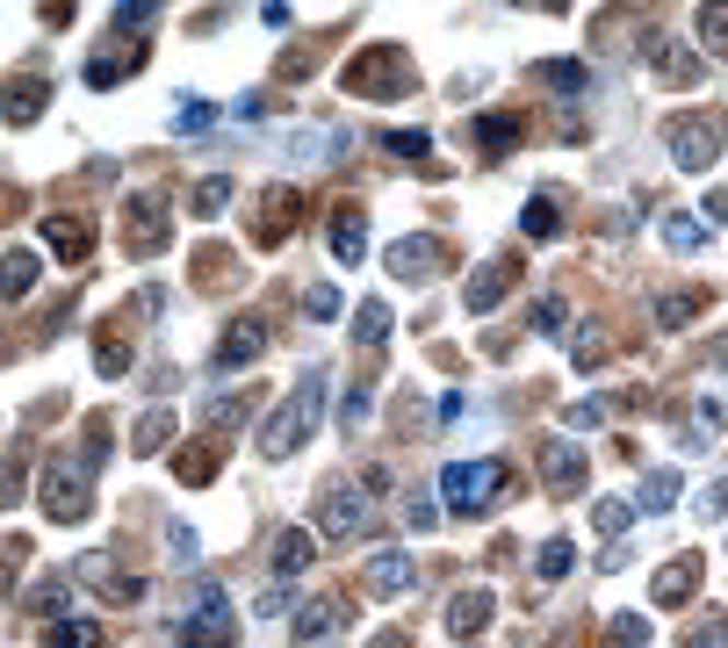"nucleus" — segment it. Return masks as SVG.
<instances>
[{"instance_id":"1","label":"nucleus","mask_w":728,"mask_h":648,"mask_svg":"<svg viewBox=\"0 0 728 648\" xmlns=\"http://www.w3.org/2000/svg\"><path fill=\"white\" fill-rule=\"evenodd\" d=\"M317 410H325V375L311 368V375H303V382L289 390V404H281L275 418L261 426V461H289L296 447H303V440L317 432Z\"/></svg>"},{"instance_id":"2","label":"nucleus","mask_w":728,"mask_h":648,"mask_svg":"<svg viewBox=\"0 0 728 648\" xmlns=\"http://www.w3.org/2000/svg\"><path fill=\"white\" fill-rule=\"evenodd\" d=\"M339 86L347 94H361V102H404V94H418V72H412V58L404 51H361L347 72H339Z\"/></svg>"},{"instance_id":"3","label":"nucleus","mask_w":728,"mask_h":648,"mask_svg":"<svg viewBox=\"0 0 728 648\" xmlns=\"http://www.w3.org/2000/svg\"><path fill=\"white\" fill-rule=\"evenodd\" d=\"M231 598H224V583H195L188 591V613L174 620V641L181 648H231Z\"/></svg>"},{"instance_id":"4","label":"nucleus","mask_w":728,"mask_h":648,"mask_svg":"<svg viewBox=\"0 0 728 648\" xmlns=\"http://www.w3.org/2000/svg\"><path fill=\"white\" fill-rule=\"evenodd\" d=\"M317 519H325V541H361V533H375V497L354 476H332L317 490Z\"/></svg>"},{"instance_id":"5","label":"nucleus","mask_w":728,"mask_h":648,"mask_svg":"<svg viewBox=\"0 0 728 648\" xmlns=\"http://www.w3.org/2000/svg\"><path fill=\"white\" fill-rule=\"evenodd\" d=\"M663 144H671V166L678 173H707L721 159V116L693 108V116H671L663 123Z\"/></svg>"},{"instance_id":"6","label":"nucleus","mask_w":728,"mask_h":648,"mask_svg":"<svg viewBox=\"0 0 728 648\" xmlns=\"http://www.w3.org/2000/svg\"><path fill=\"white\" fill-rule=\"evenodd\" d=\"M36 505H44V519L72 526V519L94 512V476L80 468V461H58V468H44V476H36Z\"/></svg>"},{"instance_id":"7","label":"nucleus","mask_w":728,"mask_h":648,"mask_svg":"<svg viewBox=\"0 0 728 648\" xmlns=\"http://www.w3.org/2000/svg\"><path fill=\"white\" fill-rule=\"evenodd\" d=\"M498 461H448V468H440V505H448L454 519H476L490 505V497H498Z\"/></svg>"},{"instance_id":"8","label":"nucleus","mask_w":728,"mask_h":648,"mask_svg":"<svg viewBox=\"0 0 728 648\" xmlns=\"http://www.w3.org/2000/svg\"><path fill=\"white\" fill-rule=\"evenodd\" d=\"M166 239H174V209H166V195L138 188L130 209H123V245H130L138 259H152V253H166Z\"/></svg>"},{"instance_id":"9","label":"nucleus","mask_w":728,"mask_h":648,"mask_svg":"<svg viewBox=\"0 0 728 648\" xmlns=\"http://www.w3.org/2000/svg\"><path fill=\"white\" fill-rule=\"evenodd\" d=\"M382 267L397 274V281H426V274L448 267V245H434V239H397V245H382Z\"/></svg>"},{"instance_id":"10","label":"nucleus","mask_w":728,"mask_h":648,"mask_svg":"<svg viewBox=\"0 0 728 648\" xmlns=\"http://www.w3.org/2000/svg\"><path fill=\"white\" fill-rule=\"evenodd\" d=\"M541 490H548V497H577V490H585V454H577L570 440L541 447Z\"/></svg>"},{"instance_id":"11","label":"nucleus","mask_w":728,"mask_h":648,"mask_svg":"<svg viewBox=\"0 0 728 648\" xmlns=\"http://www.w3.org/2000/svg\"><path fill=\"white\" fill-rule=\"evenodd\" d=\"M296 223H303V188H296V181H275L267 202H261V245H281Z\"/></svg>"},{"instance_id":"12","label":"nucleus","mask_w":728,"mask_h":648,"mask_svg":"<svg viewBox=\"0 0 728 648\" xmlns=\"http://www.w3.org/2000/svg\"><path fill=\"white\" fill-rule=\"evenodd\" d=\"M261 354H267V324H261V317H231L209 360H217V368H253Z\"/></svg>"},{"instance_id":"13","label":"nucleus","mask_w":728,"mask_h":648,"mask_svg":"<svg viewBox=\"0 0 728 648\" xmlns=\"http://www.w3.org/2000/svg\"><path fill=\"white\" fill-rule=\"evenodd\" d=\"M527 137V116L520 108H490V116H476V152L484 159H512Z\"/></svg>"},{"instance_id":"14","label":"nucleus","mask_w":728,"mask_h":648,"mask_svg":"<svg viewBox=\"0 0 728 648\" xmlns=\"http://www.w3.org/2000/svg\"><path fill=\"white\" fill-rule=\"evenodd\" d=\"M512 259H484V267L469 274V289H462V310H476V317H490V310L505 303V289H512Z\"/></svg>"},{"instance_id":"15","label":"nucleus","mask_w":728,"mask_h":648,"mask_svg":"<svg viewBox=\"0 0 728 648\" xmlns=\"http://www.w3.org/2000/svg\"><path fill=\"white\" fill-rule=\"evenodd\" d=\"M145 58H152V44H145V36H123L116 51H94V58H88V86H116V80H130Z\"/></svg>"},{"instance_id":"16","label":"nucleus","mask_w":728,"mask_h":648,"mask_svg":"<svg viewBox=\"0 0 728 648\" xmlns=\"http://www.w3.org/2000/svg\"><path fill=\"white\" fill-rule=\"evenodd\" d=\"M36 239L51 245V253L66 259V267H80V259H88V245H94V231H88L80 217H66V209H58V217H44V223H36Z\"/></svg>"},{"instance_id":"17","label":"nucleus","mask_w":728,"mask_h":648,"mask_svg":"<svg viewBox=\"0 0 728 648\" xmlns=\"http://www.w3.org/2000/svg\"><path fill=\"white\" fill-rule=\"evenodd\" d=\"M368 583H375V598H404L418 583V563L404 555V547H382L375 563H368Z\"/></svg>"},{"instance_id":"18","label":"nucleus","mask_w":728,"mask_h":648,"mask_svg":"<svg viewBox=\"0 0 728 648\" xmlns=\"http://www.w3.org/2000/svg\"><path fill=\"white\" fill-rule=\"evenodd\" d=\"M649 72H657L663 86H700V58L685 51V44H671V36L649 44Z\"/></svg>"},{"instance_id":"19","label":"nucleus","mask_w":728,"mask_h":648,"mask_svg":"<svg viewBox=\"0 0 728 648\" xmlns=\"http://www.w3.org/2000/svg\"><path fill=\"white\" fill-rule=\"evenodd\" d=\"M44 102H51V80H44V72H22V80L8 86V130H30V123L44 116Z\"/></svg>"},{"instance_id":"20","label":"nucleus","mask_w":728,"mask_h":648,"mask_svg":"<svg viewBox=\"0 0 728 648\" xmlns=\"http://www.w3.org/2000/svg\"><path fill=\"white\" fill-rule=\"evenodd\" d=\"M693 583H700V555H678V563H663V569H657L649 598H657L663 613H671V605H685V598H693Z\"/></svg>"},{"instance_id":"21","label":"nucleus","mask_w":728,"mask_h":648,"mask_svg":"<svg viewBox=\"0 0 728 648\" xmlns=\"http://www.w3.org/2000/svg\"><path fill=\"white\" fill-rule=\"evenodd\" d=\"M490 613H498V591H462L448 605V634H454V641H469V634L490 627Z\"/></svg>"},{"instance_id":"22","label":"nucleus","mask_w":728,"mask_h":648,"mask_svg":"<svg viewBox=\"0 0 728 648\" xmlns=\"http://www.w3.org/2000/svg\"><path fill=\"white\" fill-rule=\"evenodd\" d=\"M368 253V217H361V209H332V259H347V267H354V259H361Z\"/></svg>"},{"instance_id":"23","label":"nucleus","mask_w":728,"mask_h":648,"mask_svg":"<svg viewBox=\"0 0 728 648\" xmlns=\"http://www.w3.org/2000/svg\"><path fill=\"white\" fill-rule=\"evenodd\" d=\"M289 159H303V166L325 159V166H332V159H347V130H332V123H325V130H296L289 137Z\"/></svg>"},{"instance_id":"24","label":"nucleus","mask_w":728,"mask_h":648,"mask_svg":"<svg viewBox=\"0 0 728 648\" xmlns=\"http://www.w3.org/2000/svg\"><path fill=\"white\" fill-rule=\"evenodd\" d=\"M174 410H145V418H138V426H130V454H145V461H152V454H166V447H174Z\"/></svg>"},{"instance_id":"25","label":"nucleus","mask_w":728,"mask_h":648,"mask_svg":"<svg viewBox=\"0 0 728 648\" xmlns=\"http://www.w3.org/2000/svg\"><path fill=\"white\" fill-rule=\"evenodd\" d=\"M181 483H188V490H209V483H217V468H224V454H217V447L209 440H195V447H181Z\"/></svg>"},{"instance_id":"26","label":"nucleus","mask_w":728,"mask_h":648,"mask_svg":"<svg viewBox=\"0 0 728 648\" xmlns=\"http://www.w3.org/2000/svg\"><path fill=\"white\" fill-rule=\"evenodd\" d=\"M678 497H685V476L657 468V476H642V490H635V512H671Z\"/></svg>"},{"instance_id":"27","label":"nucleus","mask_w":728,"mask_h":648,"mask_svg":"<svg viewBox=\"0 0 728 648\" xmlns=\"http://www.w3.org/2000/svg\"><path fill=\"white\" fill-rule=\"evenodd\" d=\"M72 577H80V583H94V591H108V598L123 591V569H116V555H108V547H88V555L72 563Z\"/></svg>"},{"instance_id":"28","label":"nucleus","mask_w":728,"mask_h":648,"mask_svg":"<svg viewBox=\"0 0 728 648\" xmlns=\"http://www.w3.org/2000/svg\"><path fill=\"white\" fill-rule=\"evenodd\" d=\"M188 209L195 217H224L231 209V173H203V181L188 188Z\"/></svg>"},{"instance_id":"29","label":"nucleus","mask_w":728,"mask_h":648,"mask_svg":"<svg viewBox=\"0 0 728 648\" xmlns=\"http://www.w3.org/2000/svg\"><path fill=\"white\" fill-rule=\"evenodd\" d=\"M317 563V533H281V541H275V569H281V577H296V569H311Z\"/></svg>"},{"instance_id":"30","label":"nucleus","mask_w":728,"mask_h":648,"mask_svg":"<svg viewBox=\"0 0 728 648\" xmlns=\"http://www.w3.org/2000/svg\"><path fill=\"white\" fill-rule=\"evenodd\" d=\"M534 80L548 86V94H585V86H591V72L577 66V58H548V66H534Z\"/></svg>"},{"instance_id":"31","label":"nucleus","mask_w":728,"mask_h":648,"mask_svg":"<svg viewBox=\"0 0 728 648\" xmlns=\"http://www.w3.org/2000/svg\"><path fill=\"white\" fill-rule=\"evenodd\" d=\"M700 310H707V289H678V296H663V303H657V324H663V332H685Z\"/></svg>"},{"instance_id":"32","label":"nucleus","mask_w":728,"mask_h":648,"mask_svg":"<svg viewBox=\"0 0 728 648\" xmlns=\"http://www.w3.org/2000/svg\"><path fill=\"white\" fill-rule=\"evenodd\" d=\"M44 648H108L102 641V627H94V620H51V634H44Z\"/></svg>"},{"instance_id":"33","label":"nucleus","mask_w":728,"mask_h":648,"mask_svg":"<svg viewBox=\"0 0 728 648\" xmlns=\"http://www.w3.org/2000/svg\"><path fill=\"white\" fill-rule=\"evenodd\" d=\"M332 627H339V605H325V598H311V605H303V613H296V648L325 641Z\"/></svg>"},{"instance_id":"34","label":"nucleus","mask_w":728,"mask_h":648,"mask_svg":"<svg viewBox=\"0 0 728 648\" xmlns=\"http://www.w3.org/2000/svg\"><path fill=\"white\" fill-rule=\"evenodd\" d=\"M520 231H527V239H555V231H563V209H555V195H534V202L520 209Z\"/></svg>"},{"instance_id":"35","label":"nucleus","mask_w":728,"mask_h":648,"mask_svg":"<svg viewBox=\"0 0 728 648\" xmlns=\"http://www.w3.org/2000/svg\"><path fill=\"white\" fill-rule=\"evenodd\" d=\"M657 239L671 245V253H700V217H678V209H663V217H657Z\"/></svg>"},{"instance_id":"36","label":"nucleus","mask_w":728,"mask_h":648,"mask_svg":"<svg viewBox=\"0 0 728 648\" xmlns=\"http://www.w3.org/2000/svg\"><path fill=\"white\" fill-rule=\"evenodd\" d=\"M130 360H138V354H130V339H123V332H102V346H94V368H102L108 382H123V375H130Z\"/></svg>"},{"instance_id":"37","label":"nucleus","mask_w":728,"mask_h":648,"mask_svg":"<svg viewBox=\"0 0 728 648\" xmlns=\"http://www.w3.org/2000/svg\"><path fill=\"white\" fill-rule=\"evenodd\" d=\"M714 432H721V404H714V396H700V404H693V426H685V440H678V447H685V454H700Z\"/></svg>"},{"instance_id":"38","label":"nucleus","mask_w":728,"mask_h":648,"mask_svg":"<svg viewBox=\"0 0 728 648\" xmlns=\"http://www.w3.org/2000/svg\"><path fill=\"white\" fill-rule=\"evenodd\" d=\"M570 368H585V375L606 368V324H585V332L570 339Z\"/></svg>"},{"instance_id":"39","label":"nucleus","mask_w":728,"mask_h":648,"mask_svg":"<svg viewBox=\"0 0 728 648\" xmlns=\"http://www.w3.org/2000/svg\"><path fill=\"white\" fill-rule=\"evenodd\" d=\"M217 116H224L217 102H181L174 108V137H209V130H217Z\"/></svg>"},{"instance_id":"40","label":"nucleus","mask_w":728,"mask_h":648,"mask_svg":"<svg viewBox=\"0 0 728 648\" xmlns=\"http://www.w3.org/2000/svg\"><path fill=\"white\" fill-rule=\"evenodd\" d=\"M534 569H541V583H563V577H570V569H577V547L563 541V533H555V541H548V547H541V555H534Z\"/></svg>"},{"instance_id":"41","label":"nucleus","mask_w":728,"mask_h":648,"mask_svg":"<svg viewBox=\"0 0 728 648\" xmlns=\"http://www.w3.org/2000/svg\"><path fill=\"white\" fill-rule=\"evenodd\" d=\"M591 526H599V533L613 541V533H627V526H635V505H627V497H599V505H591Z\"/></svg>"},{"instance_id":"42","label":"nucleus","mask_w":728,"mask_h":648,"mask_svg":"<svg viewBox=\"0 0 728 648\" xmlns=\"http://www.w3.org/2000/svg\"><path fill=\"white\" fill-rule=\"evenodd\" d=\"M36 613H44V620H72V583L44 577V583H36Z\"/></svg>"},{"instance_id":"43","label":"nucleus","mask_w":728,"mask_h":648,"mask_svg":"<svg viewBox=\"0 0 728 648\" xmlns=\"http://www.w3.org/2000/svg\"><path fill=\"white\" fill-rule=\"evenodd\" d=\"M354 339H361V346L390 339V303H361V310H354Z\"/></svg>"},{"instance_id":"44","label":"nucleus","mask_w":728,"mask_h":648,"mask_svg":"<svg viewBox=\"0 0 728 648\" xmlns=\"http://www.w3.org/2000/svg\"><path fill=\"white\" fill-rule=\"evenodd\" d=\"M382 137V152H397V159H434V137L426 130H375Z\"/></svg>"},{"instance_id":"45","label":"nucleus","mask_w":728,"mask_h":648,"mask_svg":"<svg viewBox=\"0 0 728 648\" xmlns=\"http://www.w3.org/2000/svg\"><path fill=\"white\" fill-rule=\"evenodd\" d=\"M30 281H36L30 245H8V303H22V296H30Z\"/></svg>"},{"instance_id":"46","label":"nucleus","mask_w":728,"mask_h":648,"mask_svg":"<svg viewBox=\"0 0 728 648\" xmlns=\"http://www.w3.org/2000/svg\"><path fill=\"white\" fill-rule=\"evenodd\" d=\"M253 613H261V620H281V613H296V583L281 577V583H267V591H253Z\"/></svg>"},{"instance_id":"47","label":"nucleus","mask_w":728,"mask_h":648,"mask_svg":"<svg viewBox=\"0 0 728 648\" xmlns=\"http://www.w3.org/2000/svg\"><path fill=\"white\" fill-rule=\"evenodd\" d=\"M339 310H347V296H339V289H325V281H317V289H303V317H311V324H332Z\"/></svg>"},{"instance_id":"48","label":"nucleus","mask_w":728,"mask_h":648,"mask_svg":"<svg viewBox=\"0 0 728 648\" xmlns=\"http://www.w3.org/2000/svg\"><path fill=\"white\" fill-rule=\"evenodd\" d=\"M534 332H541V339H563V332H570V303H563V296L534 303Z\"/></svg>"},{"instance_id":"49","label":"nucleus","mask_w":728,"mask_h":648,"mask_svg":"<svg viewBox=\"0 0 728 648\" xmlns=\"http://www.w3.org/2000/svg\"><path fill=\"white\" fill-rule=\"evenodd\" d=\"M700 44L714 58H728V8H700Z\"/></svg>"},{"instance_id":"50","label":"nucleus","mask_w":728,"mask_h":648,"mask_svg":"<svg viewBox=\"0 0 728 648\" xmlns=\"http://www.w3.org/2000/svg\"><path fill=\"white\" fill-rule=\"evenodd\" d=\"M606 396H585V404H570V410H563V418H570V432H591V426H606Z\"/></svg>"},{"instance_id":"51","label":"nucleus","mask_w":728,"mask_h":648,"mask_svg":"<svg viewBox=\"0 0 728 648\" xmlns=\"http://www.w3.org/2000/svg\"><path fill=\"white\" fill-rule=\"evenodd\" d=\"M152 30V8H145V0H123L116 8V36H145Z\"/></svg>"},{"instance_id":"52","label":"nucleus","mask_w":728,"mask_h":648,"mask_svg":"<svg viewBox=\"0 0 728 648\" xmlns=\"http://www.w3.org/2000/svg\"><path fill=\"white\" fill-rule=\"evenodd\" d=\"M166 555H174V563H195V555H203V541H195V526H166Z\"/></svg>"},{"instance_id":"53","label":"nucleus","mask_w":728,"mask_h":648,"mask_svg":"<svg viewBox=\"0 0 728 648\" xmlns=\"http://www.w3.org/2000/svg\"><path fill=\"white\" fill-rule=\"evenodd\" d=\"M613 641H621V648H642V641H649V620H642V613H613Z\"/></svg>"},{"instance_id":"54","label":"nucleus","mask_w":728,"mask_h":648,"mask_svg":"<svg viewBox=\"0 0 728 648\" xmlns=\"http://www.w3.org/2000/svg\"><path fill=\"white\" fill-rule=\"evenodd\" d=\"M685 648H728V620L714 613V620H700L693 634H685Z\"/></svg>"},{"instance_id":"55","label":"nucleus","mask_w":728,"mask_h":648,"mask_svg":"<svg viewBox=\"0 0 728 648\" xmlns=\"http://www.w3.org/2000/svg\"><path fill=\"white\" fill-rule=\"evenodd\" d=\"M80 454H88V468H94V476H102V461H108V426H102V418H94V426H88V440H80Z\"/></svg>"},{"instance_id":"56","label":"nucleus","mask_w":728,"mask_h":648,"mask_svg":"<svg viewBox=\"0 0 728 648\" xmlns=\"http://www.w3.org/2000/svg\"><path fill=\"white\" fill-rule=\"evenodd\" d=\"M245 410H253L245 396H217V404H209V426H239Z\"/></svg>"},{"instance_id":"57","label":"nucleus","mask_w":728,"mask_h":648,"mask_svg":"<svg viewBox=\"0 0 728 648\" xmlns=\"http://www.w3.org/2000/svg\"><path fill=\"white\" fill-rule=\"evenodd\" d=\"M281 80H311V51H303V44H296V51L281 58Z\"/></svg>"},{"instance_id":"58","label":"nucleus","mask_w":728,"mask_h":648,"mask_svg":"<svg viewBox=\"0 0 728 648\" xmlns=\"http://www.w3.org/2000/svg\"><path fill=\"white\" fill-rule=\"evenodd\" d=\"M700 512H707V519H721V512H728V476H721V483H714V490H707V497H700Z\"/></svg>"},{"instance_id":"59","label":"nucleus","mask_w":728,"mask_h":648,"mask_svg":"<svg viewBox=\"0 0 728 648\" xmlns=\"http://www.w3.org/2000/svg\"><path fill=\"white\" fill-rule=\"evenodd\" d=\"M368 410H375V396L354 390V396H347V426H368Z\"/></svg>"},{"instance_id":"60","label":"nucleus","mask_w":728,"mask_h":648,"mask_svg":"<svg viewBox=\"0 0 728 648\" xmlns=\"http://www.w3.org/2000/svg\"><path fill=\"white\" fill-rule=\"evenodd\" d=\"M707 217H714V223H728V188H707Z\"/></svg>"},{"instance_id":"61","label":"nucleus","mask_w":728,"mask_h":648,"mask_svg":"<svg viewBox=\"0 0 728 648\" xmlns=\"http://www.w3.org/2000/svg\"><path fill=\"white\" fill-rule=\"evenodd\" d=\"M368 648H412V641H404V634H375V641H368Z\"/></svg>"}]
</instances>
